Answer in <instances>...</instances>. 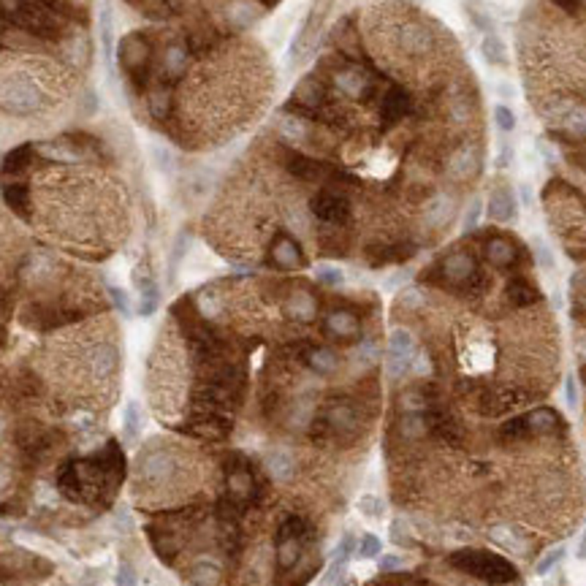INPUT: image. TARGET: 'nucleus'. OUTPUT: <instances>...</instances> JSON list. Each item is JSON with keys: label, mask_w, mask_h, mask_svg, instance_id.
Returning a JSON list of instances; mask_svg holds the SVG:
<instances>
[{"label": "nucleus", "mask_w": 586, "mask_h": 586, "mask_svg": "<svg viewBox=\"0 0 586 586\" xmlns=\"http://www.w3.org/2000/svg\"><path fill=\"white\" fill-rule=\"evenodd\" d=\"M451 565L470 573V576H475V578L489 581V584H513L519 578L516 567L507 559L489 554V551H472V548L456 551V554H451Z\"/></svg>", "instance_id": "1"}, {"label": "nucleus", "mask_w": 586, "mask_h": 586, "mask_svg": "<svg viewBox=\"0 0 586 586\" xmlns=\"http://www.w3.org/2000/svg\"><path fill=\"white\" fill-rule=\"evenodd\" d=\"M415 356V342L405 328H397L388 339V375L399 377L410 369V361Z\"/></svg>", "instance_id": "2"}, {"label": "nucleus", "mask_w": 586, "mask_h": 586, "mask_svg": "<svg viewBox=\"0 0 586 586\" xmlns=\"http://www.w3.org/2000/svg\"><path fill=\"white\" fill-rule=\"evenodd\" d=\"M313 212L326 223H345L348 215H350V204H348L345 196L323 190V193H317L313 198Z\"/></svg>", "instance_id": "3"}, {"label": "nucleus", "mask_w": 586, "mask_h": 586, "mask_svg": "<svg viewBox=\"0 0 586 586\" xmlns=\"http://www.w3.org/2000/svg\"><path fill=\"white\" fill-rule=\"evenodd\" d=\"M443 277L453 285H467V282L478 280V264L470 253H451L443 261Z\"/></svg>", "instance_id": "4"}, {"label": "nucleus", "mask_w": 586, "mask_h": 586, "mask_svg": "<svg viewBox=\"0 0 586 586\" xmlns=\"http://www.w3.org/2000/svg\"><path fill=\"white\" fill-rule=\"evenodd\" d=\"M410 112V95H407L402 87H391L383 98V106H380V117L386 125H397L402 123Z\"/></svg>", "instance_id": "5"}, {"label": "nucleus", "mask_w": 586, "mask_h": 586, "mask_svg": "<svg viewBox=\"0 0 586 586\" xmlns=\"http://www.w3.org/2000/svg\"><path fill=\"white\" fill-rule=\"evenodd\" d=\"M481 171V155L478 147H461L459 152H453L451 158V177L456 180H472Z\"/></svg>", "instance_id": "6"}, {"label": "nucleus", "mask_w": 586, "mask_h": 586, "mask_svg": "<svg viewBox=\"0 0 586 586\" xmlns=\"http://www.w3.org/2000/svg\"><path fill=\"white\" fill-rule=\"evenodd\" d=\"M486 258H489V264H494L496 269H507V266H513L519 261V247L507 236H494L486 244Z\"/></svg>", "instance_id": "7"}, {"label": "nucleus", "mask_w": 586, "mask_h": 586, "mask_svg": "<svg viewBox=\"0 0 586 586\" xmlns=\"http://www.w3.org/2000/svg\"><path fill=\"white\" fill-rule=\"evenodd\" d=\"M271 261L277 266H282V269H296V266L304 264L302 250H299V244L291 236H277L274 239V244H271Z\"/></svg>", "instance_id": "8"}, {"label": "nucleus", "mask_w": 586, "mask_h": 586, "mask_svg": "<svg viewBox=\"0 0 586 586\" xmlns=\"http://www.w3.org/2000/svg\"><path fill=\"white\" fill-rule=\"evenodd\" d=\"M328 8H331V0H315L310 17H307V22H304V28H302V33H299V39H296V44H293V54L302 52L304 46L315 39L320 25H323V19H326V14H328Z\"/></svg>", "instance_id": "9"}, {"label": "nucleus", "mask_w": 586, "mask_h": 586, "mask_svg": "<svg viewBox=\"0 0 586 586\" xmlns=\"http://www.w3.org/2000/svg\"><path fill=\"white\" fill-rule=\"evenodd\" d=\"M527 423H530V432H532V435H554V432H562V429H565L559 412L551 410V407H538V410H532V412L527 415Z\"/></svg>", "instance_id": "10"}, {"label": "nucleus", "mask_w": 586, "mask_h": 586, "mask_svg": "<svg viewBox=\"0 0 586 586\" xmlns=\"http://www.w3.org/2000/svg\"><path fill=\"white\" fill-rule=\"evenodd\" d=\"M326 328H328L334 337H339V339H356L361 334L359 317L353 315V313H348V310L331 313V315L326 317Z\"/></svg>", "instance_id": "11"}, {"label": "nucleus", "mask_w": 586, "mask_h": 586, "mask_svg": "<svg viewBox=\"0 0 586 586\" xmlns=\"http://www.w3.org/2000/svg\"><path fill=\"white\" fill-rule=\"evenodd\" d=\"M432 44H435V39L423 25L410 22L402 28V46H405L407 54H423V52L432 49Z\"/></svg>", "instance_id": "12"}, {"label": "nucleus", "mask_w": 586, "mask_h": 586, "mask_svg": "<svg viewBox=\"0 0 586 586\" xmlns=\"http://www.w3.org/2000/svg\"><path fill=\"white\" fill-rule=\"evenodd\" d=\"M136 282H138V293H141V299H138V315H152L155 310H158V299H160V293H158V285H155V280L149 277V271H147V277L141 274V269H136Z\"/></svg>", "instance_id": "13"}, {"label": "nucleus", "mask_w": 586, "mask_h": 586, "mask_svg": "<svg viewBox=\"0 0 586 586\" xmlns=\"http://www.w3.org/2000/svg\"><path fill=\"white\" fill-rule=\"evenodd\" d=\"M489 215H492V220H502V223H507V220L516 218V198H513V193L507 187H496L494 193H492V198H489Z\"/></svg>", "instance_id": "14"}, {"label": "nucleus", "mask_w": 586, "mask_h": 586, "mask_svg": "<svg viewBox=\"0 0 586 586\" xmlns=\"http://www.w3.org/2000/svg\"><path fill=\"white\" fill-rule=\"evenodd\" d=\"M505 296L513 307H530V304L541 302V291L527 280H510L505 288Z\"/></svg>", "instance_id": "15"}, {"label": "nucleus", "mask_w": 586, "mask_h": 586, "mask_svg": "<svg viewBox=\"0 0 586 586\" xmlns=\"http://www.w3.org/2000/svg\"><path fill=\"white\" fill-rule=\"evenodd\" d=\"M337 87L342 92H348L350 98H361L366 92V87H369V79L359 68H345V71L337 74Z\"/></svg>", "instance_id": "16"}, {"label": "nucleus", "mask_w": 586, "mask_h": 586, "mask_svg": "<svg viewBox=\"0 0 586 586\" xmlns=\"http://www.w3.org/2000/svg\"><path fill=\"white\" fill-rule=\"evenodd\" d=\"M253 489H255V483H253L250 470H247L244 464L233 467V470H231V475H228V492H231V496H236V499H247V496L253 494Z\"/></svg>", "instance_id": "17"}, {"label": "nucleus", "mask_w": 586, "mask_h": 586, "mask_svg": "<svg viewBox=\"0 0 586 586\" xmlns=\"http://www.w3.org/2000/svg\"><path fill=\"white\" fill-rule=\"evenodd\" d=\"M489 538H492V543H496V545H502L505 551H513V554H524V538L516 532V530H510V527H505V524H496V527H492L489 530Z\"/></svg>", "instance_id": "18"}, {"label": "nucleus", "mask_w": 586, "mask_h": 586, "mask_svg": "<svg viewBox=\"0 0 586 586\" xmlns=\"http://www.w3.org/2000/svg\"><path fill=\"white\" fill-rule=\"evenodd\" d=\"M315 299L307 293V291H296L291 299H288V315L296 317V320H313L315 317Z\"/></svg>", "instance_id": "19"}, {"label": "nucleus", "mask_w": 586, "mask_h": 586, "mask_svg": "<svg viewBox=\"0 0 586 586\" xmlns=\"http://www.w3.org/2000/svg\"><path fill=\"white\" fill-rule=\"evenodd\" d=\"M530 435H532V432H530L527 415L510 418V421H505L502 429H499V437H502L505 443H519V440H524V437H530Z\"/></svg>", "instance_id": "20"}, {"label": "nucleus", "mask_w": 586, "mask_h": 586, "mask_svg": "<svg viewBox=\"0 0 586 586\" xmlns=\"http://www.w3.org/2000/svg\"><path fill=\"white\" fill-rule=\"evenodd\" d=\"M266 467H269V472L277 481H285V478L293 475V456L288 451H274L266 459Z\"/></svg>", "instance_id": "21"}, {"label": "nucleus", "mask_w": 586, "mask_h": 586, "mask_svg": "<svg viewBox=\"0 0 586 586\" xmlns=\"http://www.w3.org/2000/svg\"><path fill=\"white\" fill-rule=\"evenodd\" d=\"M299 551H302L299 535H293V538H280V545H277V562H280V567H293V565L299 562Z\"/></svg>", "instance_id": "22"}, {"label": "nucleus", "mask_w": 586, "mask_h": 586, "mask_svg": "<svg viewBox=\"0 0 586 586\" xmlns=\"http://www.w3.org/2000/svg\"><path fill=\"white\" fill-rule=\"evenodd\" d=\"M141 421H144V415H141L138 402H128L125 405V415H123V435H125V440H136L138 437Z\"/></svg>", "instance_id": "23"}, {"label": "nucleus", "mask_w": 586, "mask_h": 586, "mask_svg": "<svg viewBox=\"0 0 586 586\" xmlns=\"http://www.w3.org/2000/svg\"><path fill=\"white\" fill-rule=\"evenodd\" d=\"M310 366L315 369V372H334L337 369V364H339V359H337V353L334 350H328V348H315L313 353H310Z\"/></svg>", "instance_id": "24"}, {"label": "nucleus", "mask_w": 586, "mask_h": 586, "mask_svg": "<svg viewBox=\"0 0 586 586\" xmlns=\"http://www.w3.org/2000/svg\"><path fill=\"white\" fill-rule=\"evenodd\" d=\"M320 85H317L315 79H302L299 82V87L293 92V101H299V103H307V106H317L320 103Z\"/></svg>", "instance_id": "25"}, {"label": "nucleus", "mask_w": 586, "mask_h": 586, "mask_svg": "<svg viewBox=\"0 0 586 586\" xmlns=\"http://www.w3.org/2000/svg\"><path fill=\"white\" fill-rule=\"evenodd\" d=\"M187 68V54L182 46H169L166 52V74L169 76H182Z\"/></svg>", "instance_id": "26"}, {"label": "nucleus", "mask_w": 586, "mask_h": 586, "mask_svg": "<svg viewBox=\"0 0 586 586\" xmlns=\"http://www.w3.org/2000/svg\"><path fill=\"white\" fill-rule=\"evenodd\" d=\"M218 578H220V570H218V565H212V562H198V565L193 567V581L198 586H215L218 584Z\"/></svg>", "instance_id": "27"}, {"label": "nucleus", "mask_w": 586, "mask_h": 586, "mask_svg": "<svg viewBox=\"0 0 586 586\" xmlns=\"http://www.w3.org/2000/svg\"><path fill=\"white\" fill-rule=\"evenodd\" d=\"M481 52H483L486 63H492V65H502L505 63V46H502V41L496 36H486L481 41Z\"/></svg>", "instance_id": "28"}, {"label": "nucleus", "mask_w": 586, "mask_h": 586, "mask_svg": "<svg viewBox=\"0 0 586 586\" xmlns=\"http://www.w3.org/2000/svg\"><path fill=\"white\" fill-rule=\"evenodd\" d=\"M359 510L366 516V519H380L383 516V510H386V505H383V499L375 494H364L359 499Z\"/></svg>", "instance_id": "29"}, {"label": "nucleus", "mask_w": 586, "mask_h": 586, "mask_svg": "<svg viewBox=\"0 0 586 586\" xmlns=\"http://www.w3.org/2000/svg\"><path fill=\"white\" fill-rule=\"evenodd\" d=\"M380 551H383V543L377 535H364L359 541V548H356L361 559H375V556H380Z\"/></svg>", "instance_id": "30"}, {"label": "nucleus", "mask_w": 586, "mask_h": 586, "mask_svg": "<svg viewBox=\"0 0 586 586\" xmlns=\"http://www.w3.org/2000/svg\"><path fill=\"white\" fill-rule=\"evenodd\" d=\"M562 556H565V548H562V545H556V548H551L548 554H543L541 562H538V567H535V570H538V576L551 573V570H554V567L562 562Z\"/></svg>", "instance_id": "31"}, {"label": "nucleus", "mask_w": 586, "mask_h": 586, "mask_svg": "<svg viewBox=\"0 0 586 586\" xmlns=\"http://www.w3.org/2000/svg\"><path fill=\"white\" fill-rule=\"evenodd\" d=\"M101 36H103V52H106V60L112 63L114 49H112V8H109V6H106L103 19H101Z\"/></svg>", "instance_id": "32"}, {"label": "nucleus", "mask_w": 586, "mask_h": 586, "mask_svg": "<svg viewBox=\"0 0 586 586\" xmlns=\"http://www.w3.org/2000/svg\"><path fill=\"white\" fill-rule=\"evenodd\" d=\"M494 120L502 131H513V128H516V114H513L505 103H499V106L494 109Z\"/></svg>", "instance_id": "33"}, {"label": "nucleus", "mask_w": 586, "mask_h": 586, "mask_svg": "<svg viewBox=\"0 0 586 586\" xmlns=\"http://www.w3.org/2000/svg\"><path fill=\"white\" fill-rule=\"evenodd\" d=\"M317 280H320L323 285H342L345 274L339 269H334V266H320V269H317Z\"/></svg>", "instance_id": "34"}, {"label": "nucleus", "mask_w": 586, "mask_h": 586, "mask_svg": "<svg viewBox=\"0 0 586 586\" xmlns=\"http://www.w3.org/2000/svg\"><path fill=\"white\" fill-rule=\"evenodd\" d=\"M109 293H112V299H114V304H117V310H120V313H125V315H131V313H134V310H131V296H128L123 288H114V285H112V288H109Z\"/></svg>", "instance_id": "35"}, {"label": "nucleus", "mask_w": 586, "mask_h": 586, "mask_svg": "<svg viewBox=\"0 0 586 586\" xmlns=\"http://www.w3.org/2000/svg\"><path fill=\"white\" fill-rule=\"evenodd\" d=\"M117 586H136V570L131 562H123L120 570H117Z\"/></svg>", "instance_id": "36"}, {"label": "nucleus", "mask_w": 586, "mask_h": 586, "mask_svg": "<svg viewBox=\"0 0 586 586\" xmlns=\"http://www.w3.org/2000/svg\"><path fill=\"white\" fill-rule=\"evenodd\" d=\"M573 296H576V302H581L586 307V271H578L573 277Z\"/></svg>", "instance_id": "37"}, {"label": "nucleus", "mask_w": 586, "mask_h": 586, "mask_svg": "<svg viewBox=\"0 0 586 586\" xmlns=\"http://www.w3.org/2000/svg\"><path fill=\"white\" fill-rule=\"evenodd\" d=\"M342 567H345V562L334 559V562H331V567H328V573L323 576V581H320V584H323V586H334L337 581H339V576H342Z\"/></svg>", "instance_id": "38"}, {"label": "nucleus", "mask_w": 586, "mask_h": 586, "mask_svg": "<svg viewBox=\"0 0 586 586\" xmlns=\"http://www.w3.org/2000/svg\"><path fill=\"white\" fill-rule=\"evenodd\" d=\"M185 247H187V236L182 233L180 239H177V244H174V253H171V269H169L171 277H174V271H177V266H180L182 255H185Z\"/></svg>", "instance_id": "39"}, {"label": "nucleus", "mask_w": 586, "mask_h": 586, "mask_svg": "<svg viewBox=\"0 0 586 586\" xmlns=\"http://www.w3.org/2000/svg\"><path fill=\"white\" fill-rule=\"evenodd\" d=\"M565 399H567L570 407L578 405V391H576V377L573 375H567V380H565Z\"/></svg>", "instance_id": "40"}, {"label": "nucleus", "mask_w": 586, "mask_h": 586, "mask_svg": "<svg viewBox=\"0 0 586 586\" xmlns=\"http://www.w3.org/2000/svg\"><path fill=\"white\" fill-rule=\"evenodd\" d=\"M405 565V559L402 556H397V554H386V556H380V567L383 570H399Z\"/></svg>", "instance_id": "41"}, {"label": "nucleus", "mask_w": 586, "mask_h": 586, "mask_svg": "<svg viewBox=\"0 0 586 586\" xmlns=\"http://www.w3.org/2000/svg\"><path fill=\"white\" fill-rule=\"evenodd\" d=\"M478 218H481V201H472V204H470V212H467V218H464V228H467V231L475 228Z\"/></svg>", "instance_id": "42"}, {"label": "nucleus", "mask_w": 586, "mask_h": 586, "mask_svg": "<svg viewBox=\"0 0 586 586\" xmlns=\"http://www.w3.org/2000/svg\"><path fill=\"white\" fill-rule=\"evenodd\" d=\"M391 541H394V543H407L405 524H402V521H394V524H391Z\"/></svg>", "instance_id": "43"}, {"label": "nucleus", "mask_w": 586, "mask_h": 586, "mask_svg": "<svg viewBox=\"0 0 586 586\" xmlns=\"http://www.w3.org/2000/svg\"><path fill=\"white\" fill-rule=\"evenodd\" d=\"M554 6H559L562 11H567V14H576L578 11V0H551Z\"/></svg>", "instance_id": "44"}, {"label": "nucleus", "mask_w": 586, "mask_h": 586, "mask_svg": "<svg viewBox=\"0 0 586 586\" xmlns=\"http://www.w3.org/2000/svg\"><path fill=\"white\" fill-rule=\"evenodd\" d=\"M361 359H366V361L377 359V345H375V342H366V345L361 348Z\"/></svg>", "instance_id": "45"}, {"label": "nucleus", "mask_w": 586, "mask_h": 586, "mask_svg": "<svg viewBox=\"0 0 586 586\" xmlns=\"http://www.w3.org/2000/svg\"><path fill=\"white\" fill-rule=\"evenodd\" d=\"M402 304H412V307L421 304V293L418 291H407L405 296H402Z\"/></svg>", "instance_id": "46"}, {"label": "nucleus", "mask_w": 586, "mask_h": 586, "mask_svg": "<svg viewBox=\"0 0 586 586\" xmlns=\"http://www.w3.org/2000/svg\"><path fill=\"white\" fill-rule=\"evenodd\" d=\"M538 255H541L543 266H554V258H551V253H548V250H543L541 244H538Z\"/></svg>", "instance_id": "47"}, {"label": "nucleus", "mask_w": 586, "mask_h": 586, "mask_svg": "<svg viewBox=\"0 0 586 586\" xmlns=\"http://www.w3.org/2000/svg\"><path fill=\"white\" fill-rule=\"evenodd\" d=\"M570 160H573L576 166H581V169H584V171H586V152H578V155H573Z\"/></svg>", "instance_id": "48"}, {"label": "nucleus", "mask_w": 586, "mask_h": 586, "mask_svg": "<svg viewBox=\"0 0 586 586\" xmlns=\"http://www.w3.org/2000/svg\"><path fill=\"white\" fill-rule=\"evenodd\" d=\"M578 556L586 559V530H584V538H581V545H578Z\"/></svg>", "instance_id": "49"}, {"label": "nucleus", "mask_w": 586, "mask_h": 586, "mask_svg": "<svg viewBox=\"0 0 586 586\" xmlns=\"http://www.w3.org/2000/svg\"><path fill=\"white\" fill-rule=\"evenodd\" d=\"M264 6H274V3H280V0H261Z\"/></svg>", "instance_id": "50"}, {"label": "nucleus", "mask_w": 586, "mask_h": 586, "mask_svg": "<svg viewBox=\"0 0 586 586\" xmlns=\"http://www.w3.org/2000/svg\"><path fill=\"white\" fill-rule=\"evenodd\" d=\"M581 380H584V383H586V366H584V369H581Z\"/></svg>", "instance_id": "51"}]
</instances>
